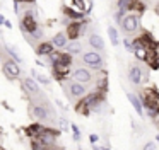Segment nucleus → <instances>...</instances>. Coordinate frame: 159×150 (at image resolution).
Instances as JSON below:
<instances>
[{
    "label": "nucleus",
    "mask_w": 159,
    "mask_h": 150,
    "mask_svg": "<svg viewBox=\"0 0 159 150\" xmlns=\"http://www.w3.org/2000/svg\"><path fill=\"white\" fill-rule=\"evenodd\" d=\"M21 27H22V33L26 34V31H28L29 36H33V34L39 29L36 20H34V12H33V10H26L24 12V17H22V20H21Z\"/></svg>",
    "instance_id": "nucleus-1"
},
{
    "label": "nucleus",
    "mask_w": 159,
    "mask_h": 150,
    "mask_svg": "<svg viewBox=\"0 0 159 150\" xmlns=\"http://www.w3.org/2000/svg\"><path fill=\"white\" fill-rule=\"evenodd\" d=\"M82 61L89 67H93L94 70H99L103 68V58H101L99 51H87L82 55Z\"/></svg>",
    "instance_id": "nucleus-2"
},
{
    "label": "nucleus",
    "mask_w": 159,
    "mask_h": 150,
    "mask_svg": "<svg viewBox=\"0 0 159 150\" xmlns=\"http://www.w3.org/2000/svg\"><path fill=\"white\" fill-rule=\"evenodd\" d=\"M58 135H60V131L58 130H53V128H45L43 130V133L38 136L36 140H39V142L43 143V147H52L53 143L57 142V138H58Z\"/></svg>",
    "instance_id": "nucleus-3"
},
{
    "label": "nucleus",
    "mask_w": 159,
    "mask_h": 150,
    "mask_svg": "<svg viewBox=\"0 0 159 150\" xmlns=\"http://www.w3.org/2000/svg\"><path fill=\"white\" fill-rule=\"evenodd\" d=\"M4 73L7 78H17L21 75V68H19V63L14 60H5L4 61Z\"/></svg>",
    "instance_id": "nucleus-4"
},
{
    "label": "nucleus",
    "mask_w": 159,
    "mask_h": 150,
    "mask_svg": "<svg viewBox=\"0 0 159 150\" xmlns=\"http://www.w3.org/2000/svg\"><path fill=\"white\" fill-rule=\"evenodd\" d=\"M139 15H135V14H128V15L123 17V22H121V26H123L125 33H135V31L139 29Z\"/></svg>",
    "instance_id": "nucleus-5"
},
{
    "label": "nucleus",
    "mask_w": 159,
    "mask_h": 150,
    "mask_svg": "<svg viewBox=\"0 0 159 150\" xmlns=\"http://www.w3.org/2000/svg\"><path fill=\"white\" fill-rule=\"evenodd\" d=\"M82 33H84V27H82V22H80V20H74V22H70L69 27H67V34H69L70 41H77Z\"/></svg>",
    "instance_id": "nucleus-6"
},
{
    "label": "nucleus",
    "mask_w": 159,
    "mask_h": 150,
    "mask_svg": "<svg viewBox=\"0 0 159 150\" xmlns=\"http://www.w3.org/2000/svg\"><path fill=\"white\" fill-rule=\"evenodd\" d=\"M31 114L34 116L36 119H41V121H45V119H48L50 111H48V108H46V106L36 104V106H33V108H31Z\"/></svg>",
    "instance_id": "nucleus-7"
},
{
    "label": "nucleus",
    "mask_w": 159,
    "mask_h": 150,
    "mask_svg": "<svg viewBox=\"0 0 159 150\" xmlns=\"http://www.w3.org/2000/svg\"><path fill=\"white\" fill-rule=\"evenodd\" d=\"M91 73L87 68H77L75 72H74V82H79V84H87V82H91Z\"/></svg>",
    "instance_id": "nucleus-8"
},
{
    "label": "nucleus",
    "mask_w": 159,
    "mask_h": 150,
    "mask_svg": "<svg viewBox=\"0 0 159 150\" xmlns=\"http://www.w3.org/2000/svg\"><path fill=\"white\" fill-rule=\"evenodd\" d=\"M69 73H70L69 65H63V63H55L53 65V75H55L57 80H63Z\"/></svg>",
    "instance_id": "nucleus-9"
},
{
    "label": "nucleus",
    "mask_w": 159,
    "mask_h": 150,
    "mask_svg": "<svg viewBox=\"0 0 159 150\" xmlns=\"http://www.w3.org/2000/svg\"><path fill=\"white\" fill-rule=\"evenodd\" d=\"M45 128H46V126H43L41 123H33L31 126H26L24 131L28 133V136H31L33 140H36V138H38V136L43 133V130H45Z\"/></svg>",
    "instance_id": "nucleus-10"
},
{
    "label": "nucleus",
    "mask_w": 159,
    "mask_h": 150,
    "mask_svg": "<svg viewBox=\"0 0 159 150\" xmlns=\"http://www.w3.org/2000/svg\"><path fill=\"white\" fill-rule=\"evenodd\" d=\"M127 97H128V101H130V104L134 106V109L137 111V114H140V116L144 114V102H142V99L137 97L135 94H132V92H128Z\"/></svg>",
    "instance_id": "nucleus-11"
},
{
    "label": "nucleus",
    "mask_w": 159,
    "mask_h": 150,
    "mask_svg": "<svg viewBox=\"0 0 159 150\" xmlns=\"http://www.w3.org/2000/svg\"><path fill=\"white\" fill-rule=\"evenodd\" d=\"M128 78H130L132 84L139 85L142 82V68L137 67V65H135V67H132L130 72H128Z\"/></svg>",
    "instance_id": "nucleus-12"
},
{
    "label": "nucleus",
    "mask_w": 159,
    "mask_h": 150,
    "mask_svg": "<svg viewBox=\"0 0 159 150\" xmlns=\"http://www.w3.org/2000/svg\"><path fill=\"white\" fill-rule=\"evenodd\" d=\"M53 46H57V48H67V44L70 43L69 41V38H67V34L65 33H57L55 36H53Z\"/></svg>",
    "instance_id": "nucleus-13"
},
{
    "label": "nucleus",
    "mask_w": 159,
    "mask_h": 150,
    "mask_svg": "<svg viewBox=\"0 0 159 150\" xmlns=\"http://www.w3.org/2000/svg\"><path fill=\"white\" fill-rule=\"evenodd\" d=\"M70 94L74 95V97L80 99L86 95V87H84L82 84H79V82H72L70 84Z\"/></svg>",
    "instance_id": "nucleus-14"
},
{
    "label": "nucleus",
    "mask_w": 159,
    "mask_h": 150,
    "mask_svg": "<svg viewBox=\"0 0 159 150\" xmlns=\"http://www.w3.org/2000/svg\"><path fill=\"white\" fill-rule=\"evenodd\" d=\"M22 87L28 92H31V94H39V85H38V82L33 80V78H24V80H22Z\"/></svg>",
    "instance_id": "nucleus-15"
},
{
    "label": "nucleus",
    "mask_w": 159,
    "mask_h": 150,
    "mask_svg": "<svg viewBox=\"0 0 159 150\" xmlns=\"http://www.w3.org/2000/svg\"><path fill=\"white\" fill-rule=\"evenodd\" d=\"M89 44H91V46H93L96 51H103V50H104V41H103V38L98 36V34H91Z\"/></svg>",
    "instance_id": "nucleus-16"
},
{
    "label": "nucleus",
    "mask_w": 159,
    "mask_h": 150,
    "mask_svg": "<svg viewBox=\"0 0 159 150\" xmlns=\"http://www.w3.org/2000/svg\"><path fill=\"white\" fill-rule=\"evenodd\" d=\"M53 51H55L53 43H41V44L38 46V55H46V56H50Z\"/></svg>",
    "instance_id": "nucleus-17"
},
{
    "label": "nucleus",
    "mask_w": 159,
    "mask_h": 150,
    "mask_svg": "<svg viewBox=\"0 0 159 150\" xmlns=\"http://www.w3.org/2000/svg\"><path fill=\"white\" fill-rule=\"evenodd\" d=\"M63 12H65V15L72 17L74 20H82V19H84V15H86L84 12H77V10L69 9V7H63Z\"/></svg>",
    "instance_id": "nucleus-18"
},
{
    "label": "nucleus",
    "mask_w": 159,
    "mask_h": 150,
    "mask_svg": "<svg viewBox=\"0 0 159 150\" xmlns=\"http://www.w3.org/2000/svg\"><path fill=\"white\" fill-rule=\"evenodd\" d=\"M67 51H69L70 55H77L82 51V44L79 43V41H70L69 44H67Z\"/></svg>",
    "instance_id": "nucleus-19"
},
{
    "label": "nucleus",
    "mask_w": 159,
    "mask_h": 150,
    "mask_svg": "<svg viewBox=\"0 0 159 150\" xmlns=\"http://www.w3.org/2000/svg\"><path fill=\"white\" fill-rule=\"evenodd\" d=\"M108 36H110V41H111L113 46H118V44H120V39H118V31L115 29L113 26L108 27Z\"/></svg>",
    "instance_id": "nucleus-20"
},
{
    "label": "nucleus",
    "mask_w": 159,
    "mask_h": 150,
    "mask_svg": "<svg viewBox=\"0 0 159 150\" xmlns=\"http://www.w3.org/2000/svg\"><path fill=\"white\" fill-rule=\"evenodd\" d=\"M5 50L9 51V55L12 56V60H14V61H17V63H21V61H22L21 55L17 53V50H16V48H12V46H9V44H5Z\"/></svg>",
    "instance_id": "nucleus-21"
},
{
    "label": "nucleus",
    "mask_w": 159,
    "mask_h": 150,
    "mask_svg": "<svg viewBox=\"0 0 159 150\" xmlns=\"http://www.w3.org/2000/svg\"><path fill=\"white\" fill-rule=\"evenodd\" d=\"M33 75H34L36 80L41 82V84H45V85H48V84H50V78L46 77V75H41V73H38V72H34V70H33Z\"/></svg>",
    "instance_id": "nucleus-22"
},
{
    "label": "nucleus",
    "mask_w": 159,
    "mask_h": 150,
    "mask_svg": "<svg viewBox=\"0 0 159 150\" xmlns=\"http://www.w3.org/2000/svg\"><path fill=\"white\" fill-rule=\"evenodd\" d=\"M48 58H50V61L55 65V63H58V61H60V58H62V53H60V51H53V53L50 55Z\"/></svg>",
    "instance_id": "nucleus-23"
},
{
    "label": "nucleus",
    "mask_w": 159,
    "mask_h": 150,
    "mask_svg": "<svg viewBox=\"0 0 159 150\" xmlns=\"http://www.w3.org/2000/svg\"><path fill=\"white\" fill-rule=\"evenodd\" d=\"M70 128H72V131H74V140H75V142H79V140H80V131H79V128H77L74 123H72V126H70Z\"/></svg>",
    "instance_id": "nucleus-24"
},
{
    "label": "nucleus",
    "mask_w": 159,
    "mask_h": 150,
    "mask_svg": "<svg viewBox=\"0 0 159 150\" xmlns=\"http://www.w3.org/2000/svg\"><path fill=\"white\" fill-rule=\"evenodd\" d=\"M70 126H72V125H70V123H69V121H67V119H63V118H60V128H62V130H63V131H67V130H69V128H70Z\"/></svg>",
    "instance_id": "nucleus-25"
},
{
    "label": "nucleus",
    "mask_w": 159,
    "mask_h": 150,
    "mask_svg": "<svg viewBox=\"0 0 159 150\" xmlns=\"http://www.w3.org/2000/svg\"><path fill=\"white\" fill-rule=\"evenodd\" d=\"M89 142L93 143V145H98V142H99V135H96V133H91V135H89Z\"/></svg>",
    "instance_id": "nucleus-26"
},
{
    "label": "nucleus",
    "mask_w": 159,
    "mask_h": 150,
    "mask_svg": "<svg viewBox=\"0 0 159 150\" xmlns=\"http://www.w3.org/2000/svg\"><path fill=\"white\" fill-rule=\"evenodd\" d=\"M144 150H157V147H156L154 142H147V143L144 145Z\"/></svg>",
    "instance_id": "nucleus-27"
},
{
    "label": "nucleus",
    "mask_w": 159,
    "mask_h": 150,
    "mask_svg": "<svg viewBox=\"0 0 159 150\" xmlns=\"http://www.w3.org/2000/svg\"><path fill=\"white\" fill-rule=\"evenodd\" d=\"M123 44H125V48H127V50H130V51H135V50H134V44L130 43V39H123Z\"/></svg>",
    "instance_id": "nucleus-28"
},
{
    "label": "nucleus",
    "mask_w": 159,
    "mask_h": 150,
    "mask_svg": "<svg viewBox=\"0 0 159 150\" xmlns=\"http://www.w3.org/2000/svg\"><path fill=\"white\" fill-rule=\"evenodd\" d=\"M99 89L103 92H106V78H103V80H99Z\"/></svg>",
    "instance_id": "nucleus-29"
},
{
    "label": "nucleus",
    "mask_w": 159,
    "mask_h": 150,
    "mask_svg": "<svg viewBox=\"0 0 159 150\" xmlns=\"http://www.w3.org/2000/svg\"><path fill=\"white\" fill-rule=\"evenodd\" d=\"M17 2H24V3H34L36 0H17Z\"/></svg>",
    "instance_id": "nucleus-30"
},
{
    "label": "nucleus",
    "mask_w": 159,
    "mask_h": 150,
    "mask_svg": "<svg viewBox=\"0 0 159 150\" xmlns=\"http://www.w3.org/2000/svg\"><path fill=\"white\" fill-rule=\"evenodd\" d=\"M93 150H104L103 147H99V145H93Z\"/></svg>",
    "instance_id": "nucleus-31"
},
{
    "label": "nucleus",
    "mask_w": 159,
    "mask_h": 150,
    "mask_svg": "<svg viewBox=\"0 0 159 150\" xmlns=\"http://www.w3.org/2000/svg\"><path fill=\"white\" fill-rule=\"evenodd\" d=\"M5 27H9V29H12V24H11V20H5Z\"/></svg>",
    "instance_id": "nucleus-32"
},
{
    "label": "nucleus",
    "mask_w": 159,
    "mask_h": 150,
    "mask_svg": "<svg viewBox=\"0 0 159 150\" xmlns=\"http://www.w3.org/2000/svg\"><path fill=\"white\" fill-rule=\"evenodd\" d=\"M156 142H157V143H159V135H156Z\"/></svg>",
    "instance_id": "nucleus-33"
},
{
    "label": "nucleus",
    "mask_w": 159,
    "mask_h": 150,
    "mask_svg": "<svg viewBox=\"0 0 159 150\" xmlns=\"http://www.w3.org/2000/svg\"><path fill=\"white\" fill-rule=\"evenodd\" d=\"M79 150H82V147H80V148H79Z\"/></svg>",
    "instance_id": "nucleus-34"
},
{
    "label": "nucleus",
    "mask_w": 159,
    "mask_h": 150,
    "mask_svg": "<svg viewBox=\"0 0 159 150\" xmlns=\"http://www.w3.org/2000/svg\"><path fill=\"white\" fill-rule=\"evenodd\" d=\"M104 150H110V148H104Z\"/></svg>",
    "instance_id": "nucleus-35"
},
{
    "label": "nucleus",
    "mask_w": 159,
    "mask_h": 150,
    "mask_svg": "<svg viewBox=\"0 0 159 150\" xmlns=\"http://www.w3.org/2000/svg\"><path fill=\"white\" fill-rule=\"evenodd\" d=\"M2 150H5V148H2Z\"/></svg>",
    "instance_id": "nucleus-36"
},
{
    "label": "nucleus",
    "mask_w": 159,
    "mask_h": 150,
    "mask_svg": "<svg viewBox=\"0 0 159 150\" xmlns=\"http://www.w3.org/2000/svg\"><path fill=\"white\" fill-rule=\"evenodd\" d=\"M45 150H46V148H45Z\"/></svg>",
    "instance_id": "nucleus-37"
}]
</instances>
